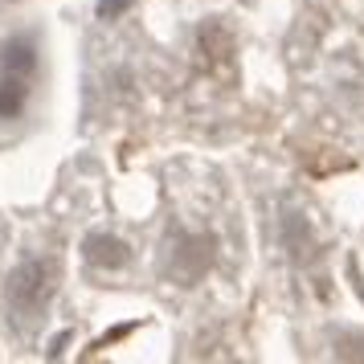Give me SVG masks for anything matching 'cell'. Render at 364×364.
I'll list each match as a JSON object with an SVG mask.
<instances>
[{
  "mask_svg": "<svg viewBox=\"0 0 364 364\" xmlns=\"http://www.w3.org/2000/svg\"><path fill=\"white\" fill-rule=\"evenodd\" d=\"M58 279H53V266L46 258H25L9 279V311L17 319H37V315L50 307Z\"/></svg>",
  "mask_w": 364,
  "mask_h": 364,
  "instance_id": "cell-1",
  "label": "cell"
},
{
  "mask_svg": "<svg viewBox=\"0 0 364 364\" xmlns=\"http://www.w3.org/2000/svg\"><path fill=\"white\" fill-rule=\"evenodd\" d=\"M37 66H41V41L37 33H9L0 41V74H21V78H33Z\"/></svg>",
  "mask_w": 364,
  "mask_h": 364,
  "instance_id": "cell-2",
  "label": "cell"
},
{
  "mask_svg": "<svg viewBox=\"0 0 364 364\" xmlns=\"http://www.w3.org/2000/svg\"><path fill=\"white\" fill-rule=\"evenodd\" d=\"M86 258H90L95 266L115 270V266L127 262V246L119 242L115 233H90V237H86Z\"/></svg>",
  "mask_w": 364,
  "mask_h": 364,
  "instance_id": "cell-4",
  "label": "cell"
},
{
  "mask_svg": "<svg viewBox=\"0 0 364 364\" xmlns=\"http://www.w3.org/2000/svg\"><path fill=\"white\" fill-rule=\"evenodd\" d=\"M127 9V0H99V17L102 21H111L115 13H123Z\"/></svg>",
  "mask_w": 364,
  "mask_h": 364,
  "instance_id": "cell-5",
  "label": "cell"
},
{
  "mask_svg": "<svg viewBox=\"0 0 364 364\" xmlns=\"http://www.w3.org/2000/svg\"><path fill=\"white\" fill-rule=\"evenodd\" d=\"M29 82L21 74H0V123H17L29 111Z\"/></svg>",
  "mask_w": 364,
  "mask_h": 364,
  "instance_id": "cell-3",
  "label": "cell"
}]
</instances>
